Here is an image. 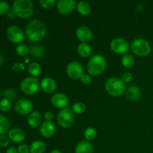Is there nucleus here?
I'll use <instances>...</instances> for the list:
<instances>
[{
    "mask_svg": "<svg viewBox=\"0 0 153 153\" xmlns=\"http://www.w3.org/2000/svg\"><path fill=\"white\" fill-rule=\"evenodd\" d=\"M25 36L31 43L43 40L46 34V27L40 19H32L25 28Z\"/></svg>",
    "mask_w": 153,
    "mask_h": 153,
    "instance_id": "nucleus-1",
    "label": "nucleus"
},
{
    "mask_svg": "<svg viewBox=\"0 0 153 153\" xmlns=\"http://www.w3.org/2000/svg\"><path fill=\"white\" fill-rule=\"evenodd\" d=\"M107 61L102 55H94L91 57L87 65V70L90 76H98L105 70Z\"/></svg>",
    "mask_w": 153,
    "mask_h": 153,
    "instance_id": "nucleus-2",
    "label": "nucleus"
},
{
    "mask_svg": "<svg viewBox=\"0 0 153 153\" xmlns=\"http://www.w3.org/2000/svg\"><path fill=\"white\" fill-rule=\"evenodd\" d=\"M12 10L18 17L28 19L34 13V4L31 0H16L12 5Z\"/></svg>",
    "mask_w": 153,
    "mask_h": 153,
    "instance_id": "nucleus-3",
    "label": "nucleus"
},
{
    "mask_svg": "<svg viewBox=\"0 0 153 153\" xmlns=\"http://www.w3.org/2000/svg\"><path fill=\"white\" fill-rule=\"evenodd\" d=\"M105 88L108 94L114 97H120L125 93L126 85L118 77H111L106 81Z\"/></svg>",
    "mask_w": 153,
    "mask_h": 153,
    "instance_id": "nucleus-4",
    "label": "nucleus"
},
{
    "mask_svg": "<svg viewBox=\"0 0 153 153\" xmlns=\"http://www.w3.org/2000/svg\"><path fill=\"white\" fill-rule=\"evenodd\" d=\"M151 45L143 38L134 39L131 44V50L134 55L140 57H146L151 52Z\"/></svg>",
    "mask_w": 153,
    "mask_h": 153,
    "instance_id": "nucleus-5",
    "label": "nucleus"
},
{
    "mask_svg": "<svg viewBox=\"0 0 153 153\" xmlns=\"http://www.w3.org/2000/svg\"><path fill=\"white\" fill-rule=\"evenodd\" d=\"M21 91L27 95H33L39 91L40 88V82L37 78L27 77L21 82L19 85Z\"/></svg>",
    "mask_w": 153,
    "mask_h": 153,
    "instance_id": "nucleus-6",
    "label": "nucleus"
},
{
    "mask_svg": "<svg viewBox=\"0 0 153 153\" xmlns=\"http://www.w3.org/2000/svg\"><path fill=\"white\" fill-rule=\"evenodd\" d=\"M75 120V115L70 108H65L60 111L57 114V122L58 125L64 128H70Z\"/></svg>",
    "mask_w": 153,
    "mask_h": 153,
    "instance_id": "nucleus-7",
    "label": "nucleus"
},
{
    "mask_svg": "<svg viewBox=\"0 0 153 153\" xmlns=\"http://www.w3.org/2000/svg\"><path fill=\"white\" fill-rule=\"evenodd\" d=\"M6 36L9 41L14 44H21L25 38V34L20 27L17 25H10L7 28Z\"/></svg>",
    "mask_w": 153,
    "mask_h": 153,
    "instance_id": "nucleus-8",
    "label": "nucleus"
},
{
    "mask_svg": "<svg viewBox=\"0 0 153 153\" xmlns=\"http://www.w3.org/2000/svg\"><path fill=\"white\" fill-rule=\"evenodd\" d=\"M110 48L112 52L119 55H125L129 49L130 46L128 42L122 37H117L111 40Z\"/></svg>",
    "mask_w": 153,
    "mask_h": 153,
    "instance_id": "nucleus-9",
    "label": "nucleus"
},
{
    "mask_svg": "<svg viewBox=\"0 0 153 153\" xmlns=\"http://www.w3.org/2000/svg\"><path fill=\"white\" fill-rule=\"evenodd\" d=\"M67 74L73 80L80 79L84 75V68L82 64L78 61H71L67 67Z\"/></svg>",
    "mask_w": 153,
    "mask_h": 153,
    "instance_id": "nucleus-10",
    "label": "nucleus"
},
{
    "mask_svg": "<svg viewBox=\"0 0 153 153\" xmlns=\"http://www.w3.org/2000/svg\"><path fill=\"white\" fill-rule=\"evenodd\" d=\"M33 104L28 99H20L14 104V110L20 115H29L32 112Z\"/></svg>",
    "mask_w": 153,
    "mask_h": 153,
    "instance_id": "nucleus-11",
    "label": "nucleus"
},
{
    "mask_svg": "<svg viewBox=\"0 0 153 153\" xmlns=\"http://www.w3.org/2000/svg\"><path fill=\"white\" fill-rule=\"evenodd\" d=\"M76 7L74 0H60L57 2V9L61 14L67 15L71 13Z\"/></svg>",
    "mask_w": 153,
    "mask_h": 153,
    "instance_id": "nucleus-12",
    "label": "nucleus"
},
{
    "mask_svg": "<svg viewBox=\"0 0 153 153\" xmlns=\"http://www.w3.org/2000/svg\"><path fill=\"white\" fill-rule=\"evenodd\" d=\"M51 103L55 108L61 110L67 108L69 103V99L63 93H57L51 97Z\"/></svg>",
    "mask_w": 153,
    "mask_h": 153,
    "instance_id": "nucleus-13",
    "label": "nucleus"
},
{
    "mask_svg": "<svg viewBox=\"0 0 153 153\" xmlns=\"http://www.w3.org/2000/svg\"><path fill=\"white\" fill-rule=\"evenodd\" d=\"M76 36L78 40L82 43L90 42L93 38V32L88 26L81 25L76 31Z\"/></svg>",
    "mask_w": 153,
    "mask_h": 153,
    "instance_id": "nucleus-14",
    "label": "nucleus"
},
{
    "mask_svg": "<svg viewBox=\"0 0 153 153\" xmlns=\"http://www.w3.org/2000/svg\"><path fill=\"white\" fill-rule=\"evenodd\" d=\"M55 126L52 121H45L42 123L40 126V133L43 137L46 138H50L55 134Z\"/></svg>",
    "mask_w": 153,
    "mask_h": 153,
    "instance_id": "nucleus-15",
    "label": "nucleus"
},
{
    "mask_svg": "<svg viewBox=\"0 0 153 153\" xmlns=\"http://www.w3.org/2000/svg\"><path fill=\"white\" fill-rule=\"evenodd\" d=\"M40 88L46 94H52L57 88L56 82L50 77L43 78L40 82Z\"/></svg>",
    "mask_w": 153,
    "mask_h": 153,
    "instance_id": "nucleus-16",
    "label": "nucleus"
},
{
    "mask_svg": "<svg viewBox=\"0 0 153 153\" xmlns=\"http://www.w3.org/2000/svg\"><path fill=\"white\" fill-rule=\"evenodd\" d=\"M9 138L13 143H22L25 138V131L19 128H13L9 131L8 134Z\"/></svg>",
    "mask_w": 153,
    "mask_h": 153,
    "instance_id": "nucleus-17",
    "label": "nucleus"
},
{
    "mask_svg": "<svg viewBox=\"0 0 153 153\" xmlns=\"http://www.w3.org/2000/svg\"><path fill=\"white\" fill-rule=\"evenodd\" d=\"M126 96L129 101L137 102L141 97V91L138 87L131 85L128 88L126 92Z\"/></svg>",
    "mask_w": 153,
    "mask_h": 153,
    "instance_id": "nucleus-18",
    "label": "nucleus"
},
{
    "mask_svg": "<svg viewBox=\"0 0 153 153\" xmlns=\"http://www.w3.org/2000/svg\"><path fill=\"white\" fill-rule=\"evenodd\" d=\"M28 125L31 128H37L42 124V116L38 111H32L28 116Z\"/></svg>",
    "mask_w": 153,
    "mask_h": 153,
    "instance_id": "nucleus-19",
    "label": "nucleus"
},
{
    "mask_svg": "<svg viewBox=\"0 0 153 153\" xmlns=\"http://www.w3.org/2000/svg\"><path fill=\"white\" fill-rule=\"evenodd\" d=\"M75 153H94V146L88 140H82L76 145Z\"/></svg>",
    "mask_w": 153,
    "mask_h": 153,
    "instance_id": "nucleus-20",
    "label": "nucleus"
},
{
    "mask_svg": "<svg viewBox=\"0 0 153 153\" xmlns=\"http://www.w3.org/2000/svg\"><path fill=\"white\" fill-rule=\"evenodd\" d=\"M77 52L79 55L82 58H88L92 54V48L88 43H79L77 47Z\"/></svg>",
    "mask_w": 153,
    "mask_h": 153,
    "instance_id": "nucleus-21",
    "label": "nucleus"
},
{
    "mask_svg": "<svg viewBox=\"0 0 153 153\" xmlns=\"http://www.w3.org/2000/svg\"><path fill=\"white\" fill-rule=\"evenodd\" d=\"M30 153H44L46 150V144L42 140H35L32 142L29 147Z\"/></svg>",
    "mask_w": 153,
    "mask_h": 153,
    "instance_id": "nucleus-22",
    "label": "nucleus"
},
{
    "mask_svg": "<svg viewBox=\"0 0 153 153\" xmlns=\"http://www.w3.org/2000/svg\"><path fill=\"white\" fill-rule=\"evenodd\" d=\"M77 10L79 14L82 16H88L91 12V4L85 1H80L77 3Z\"/></svg>",
    "mask_w": 153,
    "mask_h": 153,
    "instance_id": "nucleus-23",
    "label": "nucleus"
},
{
    "mask_svg": "<svg viewBox=\"0 0 153 153\" xmlns=\"http://www.w3.org/2000/svg\"><path fill=\"white\" fill-rule=\"evenodd\" d=\"M10 122L4 115L0 114V135L8 134L10 131Z\"/></svg>",
    "mask_w": 153,
    "mask_h": 153,
    "instance_id": "nucleus-24",
    "label": "nucleus"
},
{
    "mask_svg": "<svg viewBox=\"0 0 153 153\" xmlns=\"http://www.w3.org/2000/svg\"><path fill=\"white\" fill-rule=\"evenodd\" d=\"M42 71L41 66L37 62H32L28 64V72L31 77H37L40 75Z\"/></svg>",
    "mask_w": 153,
    "mask_h": 153,
    "instance_id": "nucleus-25",
    "label": "nucleus"
},
{
    "mask_svg": "<svg viewBox=\"0 0 153 153\" xmlns=\"http://www.w3.org/2000/svg\"><path fill=\"white\" fill-rule=\"evenodd\" d=\"M121 63L126 68H131L134 64V58L130 54H125L123 55Z\"/></svg>",
    "mask_w": 153,
    "mask_h": 153,
    "instance_id": "nucleus-26",
    "label": "nucleus"
},
{
    "mask_svg": "<svg viewBox=\"0 0 153 153\" xmlns=\"http://www.w3.org/2000/svg\"><path fill=\"white\" fill-rule=\"evenodd\" d=\"M30 53L34 58H43L44 55V50L39 45H34L30 48Z\"/></svg>",
    "mask_w": 153,
    "mask_h": 153,
    "instance_id": "nucleus-27",
    "label": "nucleus"
},
{
    "mask_svg": "<svg viewBox=\"0 0 153 153\" xmlns=\"http://www.w3.org/2000/svg\"><path fill=\"white\" fill-rule=\"evenodd\" d=\"M16 55L20 57H26L30 53V48L25 44H19L16 47Z\"/></svg>",
    "mask_w": 153,
    "mask_h": 153,
    "instance_id": "nucleus-28",
    "label": "nucleus"
},
{
    "mask_svg": "<svg viewBox=\"0 0 153 153\" xmlns=\"http://www.w3.org/2000/svg\"><path fill=\"white\" fill-rule=\"evenodd\" d=\"M71 109L74 114H82L85 113L86 111V105L85 103L82 102H76L73 105Z\"/></svg>",
    "mask_w": 153,
    "mask_h": 153,
    "instance_id": "nucleus-29",
    "label": "nucleus"
},
{
    "mask_svg": "<svg viewBox=\"0 0 153 153\" xmlns=\"http://www.w3.org/2000/svg\"><path fill=\"white\" fill-rule=\"evenodd\" d=\"M97 131L94 127H88L85 130V132H84V136L88 141L94 140L97 137Z\"/></svg>",
    "mask_w": 153,
    "mask_h": 153,
    "instance_id": "nucleus-30",
    "label": "nucleus"
},
{
    "mask_svg": "<svg viewBox=\"0 0 153 153\" xmlns=\"http://www.w3.org/2000/svg\"><path fill=\"white\" fill-rule=\"evenodd\" d=\"M2 95L4 99H7L10 101L15 100L16 98V97H17L16 92L14 90L12 89V88H7V89L4 90L2 93Z\"/></svg>",
    "mask_w": 153,
    "mask_h": 153,
    "instance_id": "nucleus-31",
    "label": "nucleus"
},
{
    "mask_svg": "<svg viewBox=\"0 0 153 153\" xmlns=\"http://www.w3.org/2000/svg\"><path fill=\"white\" fill-rule=\"evenodd\" d=\"M11 101H10L7 99L3 98L0 101V111L3 112H7L10 110L11 108Z\"/></svg>",
    "mask_w": 153,
    "mask_h": 153,
    "instance_id": "nucleus-32",
    "label": "nucleus"
},
{
    "mask_svg": "<svg viewBox=\"0 0 153 153\" xmlns=\"http://www.w3.org/2000/svg\"><path fill=\"white\" fill-rule=\"evenodd\" d=\"M10 5L5 1H0V15H7L10 11Z\"/></svg>",
    "mask_w": 153,
    "mask_h": 153,
    "instance_id": "nucleus-33",
    "label": "nucleus"
},
{
    "mask_svg": "<svg viewBox=\"0 0 153 153\" xmlns=\"http://www.w3.org/2000/svg\"><path fill=\"white\" fill-rule=\"evenodd\" d=\"M39 3L42 7L45 9L52 8L57 3L56 0H40Z\"/></svg>",
    "mask_w": 153,
    "mask_h": 153,
    "instance_id": "nucleus-34",
    "label": "nucleus"
},
{
    "mask_svg": "<svg viewBox=\"0 0 153 153\" xmlns=\"http://www.w3.org/2000/svg\"><path fill=\"white\" fill-rule=\"evenodd\" d=\"M10 138L7 134H1L0 135V147L5 148L8 146L10 143Z\"/></svg>",
    "mask_w": 153,
    "mask_h": 153,
    "instance_id": "nucleus-35",
    "label": "nucleus"
},
{
    "mask_svg": "<svg viewBox=\"0 0 153 153\" xmlns=\"http://www.w3.org/2000/svg\"><path fill=\"white\" fill-rule=\"evenodd\" d=\"M12 70L15 73H21V72L24 71L25 70V64L23 63L16 62L12 65Z\"/></svg>",
    "mask_w": 153,
    "mask_h": 153,
    "instance_id": "nucleus-36",
    "label": "nucleus"
},
{
    "mask_svg": "<svg viewBox=\"0 0 153 153\" xmlns=\"http://www.w3.org/2000/svg\"><path fill=\"white\" fill-rule=\"evenodd\" d=\"M120 79L125 84L129 83V82L132 80L133 76L131 73H129V72H126V73H124L122 75Z\"/></svg>",
    "mask_w": 153,
    "mask_h": 153,
    "instance_id": "nucleus-37",
    "label": "nucleus"
},
{
    "mask_svg": "<svg viewBox=\"0 0 153 153\" xmlns=\"http://www.w3.org/2000/svg\"><path fill=\"white\" fill-rule=\"evenodd\" d=\"M18 152L19 153H30V149L28 145L25 143H21L17 147Z\"/></svg>",
    "mask_w": 153,
    "mask_h": 153,
    "instance_id": "nucleus-38",
    "label": "nucleus"
},
{
    "mask_svg": "<svg viewBox=\"0 0 153 153\" xmlns=\"http://www.w3.org/2000/svg\"><path fill=\"white\" fill-rule=\"evenodd\" d=\"M80 81L82 82V83L84 84V85H89V84L91 83V81H92V79H91V77L90 75L84 74L83 76L81 77Z\"/></svg>",
    "mask_w": 153,
    "mask_h": 153,
    "instance_id": "nucleus-39",
    "label": "nucleus"
},
{
    "mask_svg": "<svg viewBox=\"0 0 153 153\" xmlns=\"http://www.w3.org/2000/svg\"><path fill=\"white\" fill-rule=\"evenodd\" d=\"M44 118L46 121H52L53 119V114L51 111H46L44 114Z\"/></svg>",
    "mask_w": 153,
    "mask_h": 153,
    "instance_id": "nucleus-40",
    "label": "nucleus"
},
{
    "mask_svg": "<svg viewBox=\"0 0 153 153\" xmlns=\"http://www.w3.org/2000/svg\"><path fill=\"white\" fill-rule=\"evenodd\" d=\"M5 153H19L18 152L17 148H16L15 146H10L8 149L6 150Z\"/></svg>",
    "mask_w": 153,
    "mask_h": 153,
    "instance_id": "nucleus-41",
    "label": "nucleus"
},
{
    "mask_svg": "<svg viewBox=\"0 0 153 153\" xmlns=\"http://www.w3.org/2000/svg\"><path fill=\"white\" fill-rule=\"evenodd\" d=\"M6 16H7V18L8 19H10V20H12V19H13L15 18V16H16V14H15V13L13 11V10H10V12H9L8 13H7V15H6Z\"/></svg>",
    "mask_w": 153,
    "mask_h": 153,
    "instance_id": "nucleus-42",
    "label": "nucleus"
},
{
    "mask_svg": "<svg viewBox=\"0 0 153 153\" xmlns=\"http://www.w3.org/2000/svg\"><path fill=\"white\" fill-rule=\"evenodd\" d=\"M4 57L1 52H0V67L4 64Z\"/></svg>",
    "mask_w": 153,
    "mask_h": 153,
    "instance_id": "nucleus-43",
    "label": "nucleus"
},
{
    "mask_svg": "<svg viewBox=\"0 0 153 153\" xmlns=\"http://www.w3.org/2000/svg\"><path fill=\"white\" fill-rule=\"evenodd\" d=\"M49 153H62V152H61L60 150H58V149H53V150L51 151Z\"/></svg>",
    "mask_w": 153,
    "mask_h": 153,
    "instance_id": "nucleus-44",
    "label": "nucleus"
},
{
    "mask_svg": "<svg viewBox=\"0 0 153 153\" xmlns=\"http://www.w3.org/2000/svg\"><path fill=\"white\" fill-rule=\"evenodd\" d=\"M28 61H30V58L27 57V58H25V64H27V63H28Z\"/></svg>",
    "mask_w": 153,
    "mask_h": 153,
    "instance_id": "nucleus-45",
    "label": "nucleus"
},
{
    "mask_svg": "<svg viewBox=\"0 0 153 153\" xmlns=\"http://www.w3.org/2000/svg\"><path fill=\"white\" fill-rule=\"evenodd\" d=\"M0 153H2V152H0Z\"/></svg>",
    "mask_w": 153,
    "mask_h": 153,
    "instance_id": "nucleus-46",
    "label": "nucleus"
}]
</instances>
